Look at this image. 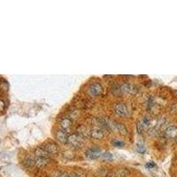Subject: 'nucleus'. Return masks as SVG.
I'll list each match as a JSON object with an SVG mask.
<instances>
[{"instance_id": "obj_1", "label": "nucleus", "mask_w": 177, "mask_h": 177, "mask_svg": "<svg viewBox=\"0 0 177 177\" xmlns=\"http://www.w3.org/2000/svg\"><path fill=\"white\" fill-rule=\"evenodd\" d=\"M83 138H82L78 134H71L68 136V143L74 148H80L82 146Z\"/></svg>"}, {"instance_id": "obj_2", "label": "nucleus", "mask_w": 177, "mask_h": 177, "mask_svg": "<svg viewBox=\"0 0 177 177\" xmlns=\"http://www.w3.org/2000/svg\"><path fill=\"white\" fill-rule=\"evenodd\" d=\"M114 112L119 115L121 117H127L129 114L128 112V108L126 104L122 103V102H119L117 103L115 106H114Z\"/></svg>"}, {"instance_id": "obj_3", "label": "nucleus", "mask_w": 177, "mask_h": 177, "mask_svg": "<svg viewBox=\"0 0 177 177\" xmlns=\"http://www.w3.org/2000/svg\"><path fill=\"white\" fill-rule=\"evenodd\" d=\"M44 148L49 153L50 156L51 155H56V154H58V152H59V146L57 145V143H54V142H52V141L45 143L44 146Z\"/></svg>"}, {"instance_id": "obj_4", "label": "nucleus", "mask_w": 177, "mask_h": 177, "mask_svg": "<svg viewBox=\"0 0 177 177\" xmlns=\"http://www.w3.org/2000/svg\"><path fill=\"white\" fill-rule=\"evenodd\" d=\"M120 89L122 93H127V94H131L134 95L137 92V88L131 84V83H127V82H124L120 85Z\"/></svg>"}, {"instance_id": "obj_5", "label": "nucleus", "mask_w": 177, "mask_h": 177, "mask_svg": "<svg viewBox=\"0 0 177 177\" xmlns=\"http://www.w3.org/2000/svg\"><path fill=\"white\" fill-rule=\"evenodd\" d=\"M90 136L93 139H96V140H100L102 139L104 136H105V133H104V130L102 129V127H93L90 132Z\"/></svg>"}, {"instance_id": "obj_6", "label": "nucleus", "mask_w": 177, "mask_h": 177, "mask_svg": "<svg viewBox=\"0 0 177 177\" xmlns=\"http://www.w3.org/2000/svg\"><path fill=\"white\" fill-rule=\"evenodd\" d=\"M89 92L93 97H98L102 94L103 87L98 83H92L89 88Z\"/></svg>"}, {"instance_id": "obj_7", "label": "nucleus", "mask_w": 177, "mask_h": 177, "mask_svg": "<svg viewBox=\"0 0 177 177\" xmlns=\"http://www.w3.org/2000/svg\"><path fill=\"white\" fill-rule=\"evenodd\" d=\"M102 155L101 150L98 148H90L86 151V156L90 160H96L100 158Z\"/></svg>"}, {"instance_id": "obj_8", "label": "nucleus", "mask_w": 177, "mask_h": 177, "mask_svg": "<svg viewBox=\"0 0 177 177\" xmlns=\"http://www.w3.org/2000/svg\"><path fill=\"white\" fill-rule=\"evenodd\" d=\"M150 119L148 117H143L142 119H140L136 125V128H137V131L138 133H143L149 126H150Z\"/></svg>"}, {"instance_id": "obj_9", "label": "nucleus", "mask_w": 177, "mask_h": 177, "mask_svg": "<svg viewBox=\"0 0 177 177\" xmlns=\"http://www.w3.org/2000/svg\"><path fill=\"white\" fill-rule=\"evenodd\" d=\"M68 136L69 135L67 132L63 129H59L56 133V138L61 143H66L68 142Z\"/></svg>"}, {"instance_id": "obj_10", "label": "nucleus", "mask_w": 177, "mask_h": 177, "mask_svg": "<svg viewBox=\"0 0 177 177\" xmlns=\"http://www.w3.org/2000/svg\"><path fill=\"white\" fill-rule=\"evenodd\" d=\"M165 135L168 138H175L177 136V127L171 125L168 126L165 130Z\"/></svg>"}, {"instance_id": "obj_11", "label": "nucleus", "mask_w": 177, "mask_h": 177, "mask_svg": "<svg viewBox=\"0 0 177 177\" xmlns=\"http://www.w3.org/2000/svg\"><path fill=\"white\" fill-rule=\"evenodd\" d=\"M50 160L49 158H44V157H36V166L37 168H44L46 167L49 163Z\"/></svg>"}, {"instance_id": "obj_12", "label": "nucleus", "mask_w": 177, "mask_h": 177, "mask_svg": "<svg viewBox=\"0 0 177 177\" xmlns=\"http://www.w3.org/2000/svg\"><path fill=\"white\" fill-rule=\"evenodd\" d=\"M59 125L61 127V128L65 131H67L71 128L72 125H73V121L72 119L69 118H62L59 120Z\"/></svg>"}, {"instance_id": "obj_13", "label": "nucleus", "mask_w": 177, "mask_h": 177, "mask_svg": "<svg viewBox=\"0 0 177 177\" xmlns=\"http://www.w3.org/2000/svg\"><path fill=\"white\" fill-rule=\"evenodd\" d=\"M23 164H24L25 168H33V167L36 166V158H34V157L31 156V155H28V156L24 159Z\"/></svg>"}, {"instance_id": "obj_14", "label": "nucleus", "mask_w": 177, "mask_h": 177, "mask_svg": "<svg viewBox=\"0 0 177 177\" xmlns=\"http://www.w3.org/2000/svg\"><path fill=\"white\" fill-rule=\"evenodd\" d=\"M90 131H89L88 128L84 126H81L77 128V134L83 139L88 138L90 136Z\"/></svg>"}, {"instance_id": "obj_15", "label": "nucleus", "mask_w": 177, "mask_h": 177, "mask_svg": "<svg viewBox=\"0 0 177 177\" xmlns=\"http://www.w3.org/2000/svg\"><path fill=\"white\" fill-rule=\"evenodd\" d=\"M36 157H44V158H50L49 153L45 151L44 147H38L35 150Z\"/></svg>"}, {"instance_id": "obj_16", "label": "nucleus", "mask_w": 177, "mask_h": 177, "mask_svg": "<svg viewBox=\"0 0 177 177\" xmlns=\"http://www.w3.org/2000/svg\"><path fill=\"white\" fill-rule=\"evenodd\" d=\"M115 127H116V129L118 130L121 135H127V129L126 126L123 123H121V122H115Z\"/></svg>"}, {"instance_id": "obj_17", "label": "nucleus", "mask_w": 177, "mask_h": 177, "mask_svg": "<svg viewBox=\"0 0 177 177\" xmlns=\"http://www.w3.org/2000/svg\"><path fill=\"white\" fill-rule=\"evenodd\" d=\"M112 91H113L114 95L118 96V97L119 96H120L121 93H122L121 89H120V86H119V85H114V86L112 87Z\"/></svg>"}, {"instance_id": "obj_18", "label": "nucleus", "mask_w": 177, "mask_h": 177, "mask_svg": "<svg viewBox=\"0 0 177 177\" xmlns=\"http://www.w3.org/2000/svg\"><path fill=\"white\" fill-rule=\"evenodd\" d=\"M101 158H102L103 160H113V155H112L110 152H106L102 153Z\"/></svg>"}, {"instance_id": "obj_19", "label": "nucleus", "mask_w": 177, "mask_h": 177, "mask_svg": "<svg viewBox=\"0 0 177 177\" xmlns=\"http://www.w3.org/2000/svg\"><path fill=\"white\" fill-rule=\"evenodd\" d=\"M113 144L114 145V146H116V147H122L123 145H124V143L122 142V141H119V140H114L113 142Z\"/></svg>"}, {"instance_id": "obj_20", "label": "nucleus", "mask_w": 177, "mask_h": 177, "mask_svg": "<svg viewBox=\"0 0 177 177\" xmlns=\"http://www.w3.org/2000/svg\"><path fill=\"white\" fill-rule=\"evenodd\" d=\"M57 177H78L75 174H67V173H62L59 174Z\"/></svg>"}, {"instance_id": "obj_21", "label": "nucleus", "mask_w": 177, "mask_h": 177, "mask_svg": "<svg viewBox=\"0 0 177 177\" xmlns=\"http://www.w3.org/2000/svg\"><path fill=\"white\" fill-rule=\"evenodd\" d=\"M137 151L139 152H141V153H143V152H144V146L143 144H138L137 145Z\"/></svg>"}, {"instance_id": "obj_22", "label": "nucleus", "mask_w": 177, "mask_h": 177, "mask_svg": "<svg viewBox=\"0 0 177 177\" xmlns=\"http://www.w3.org/2000/svg\"><path fill=\"white\" fill-rule=\"evenodd\" d=\"M4 107H5V104H4V102L3 100H1V99H0V111H3V110L4 109Z\"/></svg>"}]
</instances>
